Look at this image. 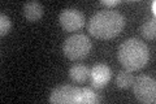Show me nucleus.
Instances as JSON below:
<instances>
[{
  "mask_svg": "<svg viewBox=\"0 0 156 104\" xmlns=\"http://www.w3.org/2000/svg\"><path fill=\"white\" fill-rule=\"evenodd\" d=\"M134 77L133 74L130 73V70H121L116 77V85L120 88H129L131 85H133Z\"/></svg>",
  "mask_w": 156,
  "mask_h": 104,
  "instance_id": "11",
  "label": "nucleus"
},
{
  "mask_svg": "<svg viewBox=\"0 0 156 104\" xmlns=\"http://www.w3.org/2000/svg\"><path fill=\"white\" fill-rule=\"evenodd\" d=\"M133 91L136 100L143 104H154L156 100V83L152 77L140 74L133 81Z\"/></svg>",
  "mask_w": 156,
  "mask_h": 104,
  "instance_id": "4",
  "label": "nucleus"
},
{
  "mask_svg": "<svg viewBox=\"0 0 156 104\" xmlns=\"http://www.w3.org/2000/svg\"><path fill=\"white\" fill-rule=\"evenodd\" d=\"M58 22L65 31H78L83 27L85 17L78 9L66 8L61 11L60 16H58Z\"/></svg>",
  "mask_w": 156,
  "mask_h": 104,
  "instance_id": "6",
  "label": "nucleus"
},
{
  "mask_svg": "<svg viewBox=\"0 0 156 104\" xmlns=\"http://www.w3.org/2000/svg\"><path fill=\"white\" fill-rule=\"evenodd\" d=\"M152 13H154V14L156 13V3H155V2H152Z\"/></svg>",
  "mask_w": 156,
  "mask_h": 104,
  "instance_id": "15",
  "label": "nucleus"
},
{
  "mask_svg": "<svg viewBox=\"0 0 156 104\" xmlns=\"http://www.w3.org/2000/svg\"><path fill=\"white\" fill-rule=\"evenodd\" d=\"M125 17L117 11L104 9L95 13L89 21V33L98 39H112L124 30Z\"/></svg>",
  "mask_w": 156,
  "mask_h": 104,
  "instance_id": "1",
  "label": "nucleus"
},
{
  "mask_svg": "<svg viewBox=\"0 0 156 104\" xmlns=\"http://www.w3.org/2000/svg\"><path fill=\"white\" fill-rule=\"evenodd\" d=\"M119 60L126 70H140L150 60V51L146 43L136 38L126 39L119 47Z\"/></svg>",
  "mask_w": 156,
  "mask_h": 104,
  "instance_id": "2",
  "label": "nucleus"
},
{
  "mask_svg": "<svg viewBox=\"0 0 156 104\" xmlns=\"http://www.w3.org/2000/svg\"><path fill=\"white\" fill-rule=\"evenodd\" d=\"M100 100H101L100 95L94 90V88H91V87L80 88V100H78V103L94 104V103H99Z\"/></svg>",
  "mask_w": 156,
  "mask_h": 104,
  "instance_id": "10",
  "label": "nucleus"
},
{
  "mask_svg": "<svg viewBox=\"0 0 156 104\" xmlns=\"http://www.w3.org/2000/svg\"><path fill=\"white\" fill-rule=\"evenodd\" d=\"M91 41L85 34H73L62 44V52L72 61H80L89 56L91 51Z\"/></svg>",
  "mask_w": 156,
  "mask_h": 104,
  "instance_id": "3",
  "label": "nucleus"
},
{
  "mask_svg": "<svg viewBox=\"0 0 156 104\" xmlns=\"http://www.w3.org/2000/svg\"><path fill=\"white\" fill-rule=\"evenodd\" d=\"M112 77V70L111 69L104 65V64H96L90 69V78L92 87L95 88H101L104 87L108 81Z\"/></svg>",
  "mask_w": 156,
  "mask_h": 104,
  "instance_id": "7",
  "label": "nucleus"
},
{
  "mask_svg": "<svg viewBox=\"0 0 156 104\" xmlns=\"http://www.w3.org/2000/svg\"><path fill=\"white\" fill-rule=\"evenodd\" d=\"M140 34H142L143 38L147 39V41H154L155 35H156L155 20H148V21L143 22V25L140 26Z\"/></svg>",
  "mask_w": 156,
  "mask_h": 104,
  "instance_id": "12",
  "label": "nucleus"
},
{
  "mask_svg": "<svg viewBox=\"0 0 156 104\" xmlns=\"http://www.w3.org/2000/svg\"><path fill=\"white\" fill-rule=\"evenodd\" d=\"M80 88L72 85H61L53 88L50 103L53 104H76L80 100Z\"/></svg>",
  "mask_w": 156,
  "mask_h": 104,
  "instance_id": "5",
  "label": "nucleus"
},
{
  "mask_svg": "<svg viewBox=\"0 0 156 104\" xmlns=\"http://www.w3.org/2000/svg\"><path fill=\"white\" fill-rule=\"evenodd\" d=\"M12 29V21L7 14L2 13L0 14V35L2 37H5L7 34L11 31Z\"/></svg>",
  "mask_w": 156,
  "mask_h": 104,
  "instance_id": "13",
  "label": "nucleus"
},
{
  "mask_svg": "<svg viewBox=\"0 0 156 104\" xmlns=\"http://www.w3.org/2000/svg\"><path fill=\"white\" fill-rule=\"evenodd\" d=\"M23 17L29 22H37L43 17V5L39 2H27L23 4L22 8Z\"/></svg>",
  "mask_w": 156,
  "mask_h": 104,
  "instance_id": "8",
  "label": "nucleus"
},
{
  "mask_svg": "<svg viewBox=\"0 0 156 104\" xmlns=\"http://www.w3.org/2000/svg\"><path fill=\"white\" fill-rule=\"evenodd\" d=\"M69 77L77 83H83L90 78V69L83 64H76L70 68Z\"/></svg>",
  "mask_w": 156,
  "mask_h": 104,
  "instance_id": "9",
  "label": "nucleus"
},
{
  "mask_svg": "<svg viewBox=\"0 0 156 104\" xmlns=\"http://www.w3.org/2000/svg\"><path fill=\"white\" fill-rule=\"evenodd\" d=\"M101 5H105V7H116L117 4H120V0H103L100 2Z\"/></svg>",
  "mask_w": 156,
  "mask_h": 104,
  "instance_id": "14",
  "label": "nucleus"
}]
</instances>
